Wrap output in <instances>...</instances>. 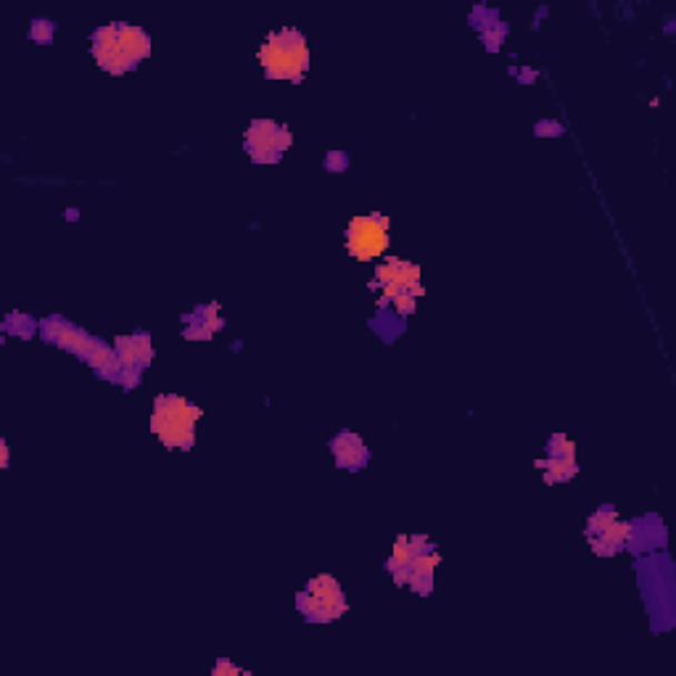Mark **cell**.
<instances>
[{"label": "cell", "mask_w": 676, "mask_h": 676, "mask_svg": "<svg viewBox=\"0 0 676 676\" xmlns=\"http://www.w3.org/2000/svg\"><path fill=\"white\" fill-rule=\"evenodd\" d=\"M632 536V526L618 521V515L613 511H601L595 513V518H589V542L595 547V553L601 555H613L618 553Z\"/></svg>", "instance_id": "8"}, {"label": "cell", "mask_w": 676, "mask_h": 676, "mask_svg": "<svg viewBox=\"0 0 676 676\" xmlns=\"http://www.w3.org/2000/svg\"><path fill=\"white\" fill-rule=\"evenodd\" d=\"M333 452H336V463L341 468H360L367 457L365 444L354 434H341L336 442H333Z\"/></svg>", "instance_id": "9"}, {"label": "cell", "mask_w": 676, "mask_h": 676, "mask_svg": "<svg viewBox=\"0 0 676 676\" xmlns=\"http://www.w3.org/2000/svg\"><path fill=\"white\" fill-rule=\"evenodd\" d=\"M375 281L381 283L383 299L392 302L400 315H413L415 299L423 294L421 268L417 264L394 260L392 256V260H386L375 270Z\"/></svg>", "instance_id": "4"}, {"label": "cell", "mask_w": 676, "mask_h": 676, "mask_svg": "<svg viewBox=\"0 0 676 676\" xmlns=\"http://www.w3.org/2000/svg\"><path fill=\"white\" fill-rule=\"evenodd\" d=\"M246 141L256 162H278L281 153L291 145V132L275 122L260 120L251 124Z\"/></svg>", "instance_id": "7"}, {"label": "cell", "mask_w": 676, "mask_h": 676, "mask_svg": "<svg viewBox=\"0 0 676 676\" xmlns=\"http://www.w3.org/2000/svg\"><path fill=\"white\" fill-rule=\"evenodd\" d=\"M542 471H545V478L549 484H557V481H568L576 476V460L574 455H557V452H549V460H539Z\"/></svg>", "instance_id": "11"}, {"label": "cell", "mask_w": 676, "mask_h": 676, "mask_svg": "<svg viewBox=\"0 0 676 676\" xmlns=\"http://www.w3.org/2000/svg\"><path fill=\"white\" fill-rule=\"evenodd\" d=\"M117 346H120V362L128 371H135V367L145 365V362H151V341L145 336H132V339H120L117 341Z\"/></svg>", "instance_id": "10"}, {"label": "cell", "mask_w": 676, "mask_h": 676, "mask_svg": "<svg viewBox=\"0 0 676 676\" xmlns=\"http://www.w3.org/2000/svg\"><path fill=\"white\" fill-rule=\"evenodd\" d=\"M389 249V220L381 214H365L354 218L346 228V251L354 260L367 262L375 256H383Z\"/></svg>", "instance_id": "6"}, {"label": "cell", "mask_w": 676, "mask_h": 676, "mask_svg": "<svg viewBox=\"0 0 676 676\" xmlns=\"http://www.w3.org/2000/svg\"><path fill=\"white\" fill-rule=\"evenodd\" d=\"M260 61L264 72L275 80H299L310 64V51L296 30H281L270 34L268 43L260 48Z\"/></svg>", "instance_id": "3"}, {"label": "cell", "mask_w": 676, "mask_h": 676, "mask_svg": "<svg viewBox=\"0 0 676 676\" xmlns=\"http://www.w3.org/2000/svg\"><path fill=\"white\" fill-rule=\"evenodd\" d=\"M299 611L304 613L310 622H333L346 613L344 592L333 576H317L306 584V589L299 595Z\"/></svg>", "instance_id": "5"}, {"label": "cell", "mask_w": 676, "mask_h": 676, "mask_svg": "<svg viewBox=\"0 0 676 676\" xmlns=\"http://www.w3.org/2000/svg\"><path fill=\"white\" fill-rule=\"evenodd\" d=\"M151 53V40L149 34L138 27L128 24H111L95 32L93 38V56L99 61V67L107 69L111 74L128 72L143 61Z\"/></svg>", "instance_id": "1"}, {"label": "cell", "mask_w": 676, "mask_h": 676, "mask_svg": "<svg viewBox=\"0 0 676 676\" xmlns=\"http://www.w3.org/2000/svg\"><path fill=\"white\" fill-rule=\"evenodd\" d=\"M0 468H9V444L0 442Z\"/></svg>", "instance_id": "12"}, {"label": "cell", "mask_w": 676, "mask_h": 676, "mask_svg": "<svg viewBox=\"0 0 676 676\" xmlns=\"http://www.w3.org/2000/svg\"><path fill=\"white\" fill-rule=\"evenodd\" d=\"M201 417V410L183 396H159L153 404L151 431L162 438L164 447H193V431Z\"/></svg>", "instance_id": "2"}]
</instances>
